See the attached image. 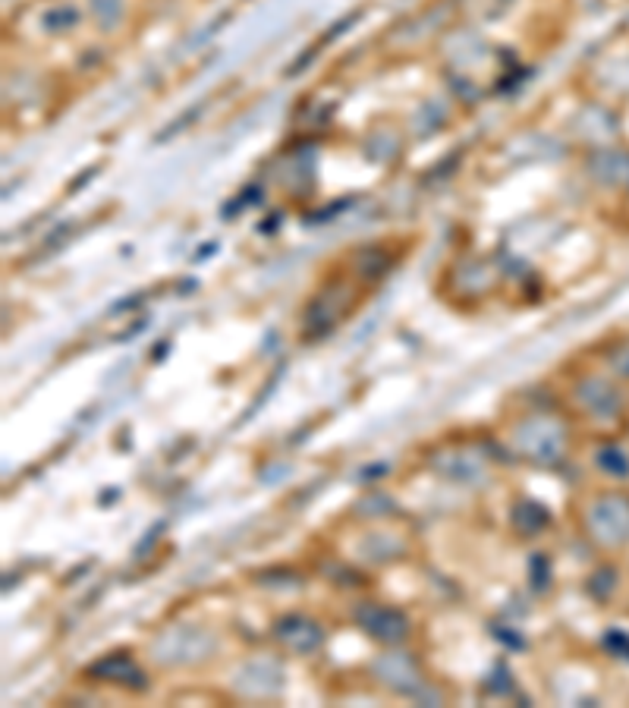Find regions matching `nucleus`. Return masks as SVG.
Instances as JSON below:
<instances>
[{"instance_id":"obj_1","label":"nucleus","mask_w":629,"mask_h":708,"mask_svg":"<svg viewBox=\"0 0 629 708\" xmlns=\"http://www.w3.org/2000/svg\"><path fill=\"white\" fill-rule=\"evenodd\" d=\"M614 362H617V369H620V372H626V375H629V350H623V353H620Z\"/></svg>"}]
</instances>
